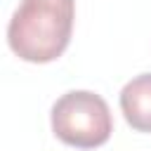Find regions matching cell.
Returning a JSON list of instances; mask_svg holds the SVG:
<instances>
[{"label":"cell","mask_w":151,"mask_h":151,"mask_svg":"<svg viewBox=\"0 0 151 151\" xmlns=\"http://www.w3.org/2000/svg\"><path fill=\"white\" fill-rule=\"evenodd\" d=\"M73 21L76 0H21L7 24V45L28 64H50L66 52Z\"/></svg>","instance_id":"obj_1"},{"label":"cell","mask_w":151,"mask_h":151,"mask_svg":"<svg viewBox=\"0 0 151 151\" xmlns=\"http://www.w3.org/2000/svg\"><path fill=\"white\" fill-rule=\"evenodd\" d=\"M52 132L59 142L76 149H97L109 142L113 118L104 97L90 90H71L52 106Z\"/></svg>","instance_id":"obj_2"},{"label":"cell","mask_w":151,"mask_h":151,"mask_svg":"<svg viewBox=\"0 0 151 151\" xmlns=\"http://www.w3.org/2000/svg\"><path fill=\"white\" fill-rule=\"evenodd\" d=\"M120 111L137 132H151V73H139L120 90Z\"/></svg>","instance_id":"obj_3"}]
</instances>
